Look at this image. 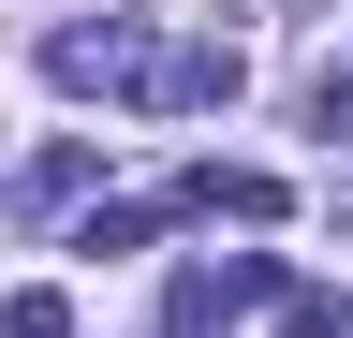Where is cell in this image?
I'll use <instances>...</instances> for the list:
<instances>
[{"instance_id":"1","label":"cell","mask_w":353,"mask_h":338,"mask_svg":"<svg viewBox=\"0 0 353 338\" xmlns=\"http://www.w3.org/2000/svg\"><path fill=\"white\" fill-rule=\"evenodd\" d=\"M148 15H74V30H44V74H59L74 103H148Z\"/></svg>"},{"instance_id":"2","label":"cell","mask_w":353,"mask_h":338,"mask_svg":"<svg viewBox=\"0 0 353 338\" xmlns=\"http://www.w3.org/2000/svg\"><path fill=\"white\" fill-rule=\"evenodd\" d=\"M236 89H250V45H176V59H148V103H192L206 118V103H236Z\"/></svg>"},{"instance_id":"3","label":"cell","mask_w":353,"mask_h":338,"mask_svg":"<svg viewBox=\"0 0 353 338\" xmlns=\"http://www.w3.org/2000/svg\"><path fill=\"white\" fill-rule=\"evenodd\" d=\"M88 177H103V147H44V162H30V177H15V206H74Z\"/></svg>"},{"instance_id":"4","label":"cell","mask_w":353,"mask_h":338,"mask_svg":"<svg viewBox=\"0 0 353 338\" xmlns=\"http://www.w3.org/2000/svg\"><path fill=\"white\" fill-rule=\"evenodd\" d=\"M221 324H236V309H221V279H206V265L162 294V338H221Z\"/></svg>"},{"instance_id":"5","label":"cell","mask_w":353,"mask_h":338,"mask_svg":"<svg viewBox=\"0 0 353 338\" xmlns=\"http://www.w3.org/2000/svg\"><path fill=\"white\" fill-rule=\"evenodd\" d=\"M0 338H74V309H59V294H15V309H0Z\"/></svg>"},{"instance_id":"6","label":"cell","mask_w":353,"mask_h":338,"mask_svg":"<svg viewBox=\"0 0 353 338\" xmlns=\"http://www.w3.org/2000/svg\"><path fill=\"white\" fill-rule=\"evenodd\" d=\"M309 133H324V147H353V74H324V89H309Z\"/></svg>"}]
</instances>
